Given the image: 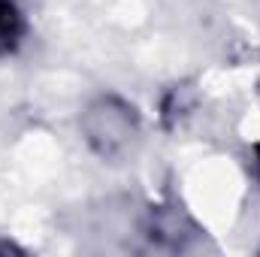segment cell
Listing matches in <instances>:
<instances>
[{
    "label": "cell",
    "instance_id": "7a4b0ae2",
    "mask_svg": "<svg viewBox=\"0 0 260 257\" xmlns=\"http://www.w3.org/2000/svg\"><path fill=\"white\" fill-rule=\"evenodd\" d=\"M21 30H24V21L15 9L12 0H0V55L12 52L21 40Z\"/></svg>",
    "mask_w": 260,
    "mask_h": 257
},
{
    "label": "cell",
    "instance_id": "6da1fadb",
    "mask_svg": "<svg viewBox=\"0 0 260 257\" xmlns=\"http://www.w3.org/2000/svg\"><path fill=\"white\" fill-rule=\"evenodd\" d=\"M85 127H88V139L103 154H109V151H115L118 145L127 142L130 130H133V118H130L127 106H121L115 100H106V103H100L91 112V118H88Z\"/></svg>",
    "mask_w": 260,
    "mask_h": 257
}]
</instances>
